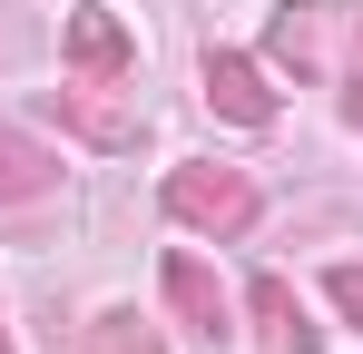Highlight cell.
<instances>
[{
    "label": "cell",
    "mask_w": 363,
    "mask_h": 354,
    "mask_svg": "<svg viewBox=\"0 0 363 354\" xmlns=\"http://www.w3.org/2000/svg\"><path fill=\"white\" fill-rule=\"evenodd\" d=\"M167 217L196 227V236H245L255 227V187L236 168H177L167 177Z\"/></svg>",
    "instance_id": "6da1fadb"
},
{
    "label": "cell",
    "mask_w": 363,
    "mask_h": 354,
    "mask_svg": "<svg viewBox=\"0 0 363 354\" xmlns=\"http://www.w3.org/2000/svg\"><path fill=\"white\" fill-rule=\"evenodd\" d=\"M60 50H69V69H79V79H108V89H118V79H138V30H128L118 10H99V0H79V10H69Z\"/></svg>",
    "instance_id": "7a4b0ae2"
},
{
    "label": "cell",
    "mask_w": 363,
    "mask_h": 354,
    "mask_svg": "<svg viewBox=\"0 0 363 354\" xmlns=\"http://www.w3.org/2000/svg\"><path fill=\"white\" fill-rule=\"evenodd\" d=\"M334 30H344V0H275V30H265V50H275V69H295V79H324V59H334Z\"/></svg>",
    "instance_id": "3957f363"
},
{
    "label": "cell",
    "mask_w": 363,
    "mask_h": 354,
    "mask_svg": "<svg viewBox=\"0 0 363 354\" xmlns=\"http://www.w3.org/2000/svg\"><path fill=\"white\" fill-rule=\"evenodd\" d=\"M206 109L236 118V128H275V89L245 50H206Z\"/></svg>",
    "instance_id": "277c9868"
},
{
    "label": "cell",
    "mask_w": 363,
    "mask_h": 354,
    "mask_svg": "<svg viewBox=\"0 0 363 354\" xmlns=\"http://www.w3.org/2000/svg\"><path fill=\"white\" fill-rule=\"evenodd\" d=\"M157 286H167V305H177L186 325H196V335H206V345H216V335H226V325H236V305H226V286H216V276H206V256H167V276H157Z\"/></svg>",
    "instance_id": "5b68a950"
},
{
    "label": "cell",
    "mask_w": 363,
    "mask_h": 354,
    "mask_svg": "<svg viewBox=\"0 0 363 354\" xmlns=\"http://www.w3.org/2000/svg\"><path fill=\"white\" fill-rule=\"evenodd\" d=\"M245 305H255V325H265V335H255L265 354H314V325H304V305H295V286H285V276H255V295H245Z\"/></svg>",
    "instance_id": "8992f818"
},
{
    "label": "cell",
    "mask_w": 363,
    "mask_h": 354,
    "mask_svg": "<svg viewBox=\"0 0 363 354\" xmlns=\"http://www.w3.org/2000/svg\"><path fill=\"white\" fill-rule=\"evenodd\" d=\"M108 79H79V89H60V118L89 138V148H128L138 138V109H118V99H99Z\"/></svg>",
    "instance_id": "52a82bcc"
},
{
    "label": "cell",
    "mask_w": 363,
    "mask_h": 354,
    "mask_svg": "<svg viewBox=\"0 0 363 354\" xmlns=\"http://www.w3.org/2000/svg\"><path fill=\"white\" fill-rule=\"evenodd\" d=\"M50 187H60V158H50L40 138L0 128V207H30V197H50Z\"/></svg>",
    "instance_id": "ba28073f"
},
{
    "label": "cell",
    "mask_w": 363,
    "mask_h": 354,
    "mask_svg": "<svg viewBox=\"0 0 363 354\" xmlns=\"http://www.w3.org/2000/svg\"><path fill=\"white\" fill-rule=\"evenodd\" d=\"M89 354H157V335H147L128 305H108V315H89Z\"/></svg>",
    "instance_id": "9c48e42d"
},
{
    "label": "cell",
    "mask_w": 363,
    "mask_h": 354,
    "mask_svg": "<svg viewBox=\"0 0 363 354\" xmlns=\"http://www.w3.org/2000/svg\"><path fill=\"white\" fill-rule=\"evenodd\" d=\"M324 286H334V305H344V315H354V325H363V256H344V266H334Z\"/></svg>",
    "instance_id": "30bf717a"
},
{
    "label": "cell",
    "mask_w": 363,
    "mask_h": 354,
    "mask_svg": "<svg viewBox=\"0 0 363 354\" xmlns=\"http://www.w3.org/2000/svg\"><path fill=\"white\" fill-rule=\"evenodd\" d=\"M344 118H354V128H363V79H354V99H344Z\"/></svg>",
    "instance_id": "8fae6325"
},
{
    "label": "cell",
    "mask_w": 363,
    "mask_h": 354,
    "mask_svg": "<svg viewBox=\"0 0 363 354\" xmlns=\"http://www.w3.org/2000/svg\"><path fill=\"white\" fill-rule=\"evenodd\" d=\"M0 354H10V335H0Z\"/></svg>",
    "instance_id": "7c38bea8"
}]
</instances>
